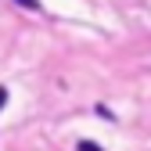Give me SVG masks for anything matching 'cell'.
<instances>
[{
	"label": "cell",
	"instance_id": "1",
	"mask_svg": "<svg viewBox=\"0 0 151 151\" xmlns=\"http://www.w3.org/2000/svg\"><path fill=\"white\" fill-rule=\"evenodd\" d=\"M18 7H25V11H40V0H14Z\"/></svg>",
	"mask_w": 151,
	"mask_h": 151
},
{
	"label": "cell",
	"instance_id": "3",
	"mask_svg": "<svg viewBox=\"0 0 151 151\" xmlns=\"http://www.w3.org/2000/svg\"><path fill=\"white\" fill-rule=\"evenodd\" d=\"M4 104H7V90L0 86V108H4Z\"/></svg>",
	"mask_w": 151,
	"mask_h": 151
},
{
	"label": "cell",
	"instance_id": "2",
	"mask_svg": "<svg viewBox=\"0 0 151 151\" xmlns=\"http://www.w3.org/2000/svg\"><path fill=\"white\" fill-rule=\"evenodd\" d=\"M76 151H101V147L93 144V140H79V144H76Z\"/></svg>",
	"mask_w": 151,
	"mask_h": 151
}]
</instances>
